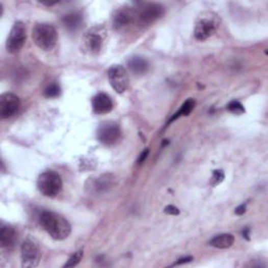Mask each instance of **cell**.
I'll use <instances>...</instances> for the list:
<instances>
[{
	"label": "cell",
	"instance_id": "obj_1",
	"mask_svg": "<svg viewBox=\"0 0 268 268\" xmlns=\"http://www.w3.org/2000/svg\"><path fill=\"white\" fill-rule=\"evenodd\" d=\"M40 224L55 240H64L71 233V225L63 216L45 210L40 215Z\"/></svg>",
	"mask_w": 268,
	"mask_h": 268
},
{
	"label": "cell",
	"instance_id": "obj_2",
	"mask_svg": "<svg viewBox=\"0 0 268 268\" xmlns=\"http://www.w3.org/2000/svg\"><path fill=\"white\" fill-rule=\"evenodd\" d=\"M34 43L42 50H51L58 41V33L56 29L48 23H38L32 31Z\"/></svg>",
	"mask_w": 268,
	"mask_h": 268
},
{
	"label": "cell",
	"instance_id": "obj_3",
	"mask_svg": "<svg viewBox=\"0 0 268 268\" xmlns=\"http://www.w3.org/2000/svg\"><path fill=\"white\" fill-rule=\"evenodd\" d=\"M219 16L214 13L202 14L196 22L194 36L197 40L204 41L212 37L219 28Z\"/></svg>",
	"mask_w": 268,
	"mask_h": 268
},
{
	"label": "cell",
	"instance_id": "obj_4",
	"mask_svg": "<svg viewBox=\"0 0 268 268\" xmlns=\"http://www.w3.org/2000/svg\"><path fill=\"white\" fill-rule=\"evenodd\" d=\"M63 181L61 176L53 171H46L42 173L37 180V186L40 193L47 197H55L62 190Z\"/></svg>",
	"mask_w": 268,
	"mask_h": 268
},
{
	"label": "cell",
	"instance_id": "obj_5",
	"mask_svg": "<svg viewBox=\"0 0 268 268\" xmlns=\"http://www.w3.org/2000/svg\"><path fill=\"white\" fill-rule=\"evenodd\" d=\"M106 39V30L103 26H94L90 29L83 38L85 49L94 55L99 53L104 45Z\"/></svg>",
	"mask_w": 268,
	"mask_h": 268
},
{
	"label": "cell",
	"instance_id": "obj_6",
	"mask_svg": "<svg viewBox=\"0 0 268 268\" xmlns=\"http://www.w3.org/2000/svg\"><path fill=\"white\" fill-rule=\"evenodd\" d=\"M26 40V29L23 22L17 21L13 25L7 39V50L15 53L20 50Z\"/></svg>",
	"mask_w": 268,
	"mask_h": 268
},
{
	"label": "cell",
	"instance_id": "obj_7",
	"mask_svg": "<svg viewBox=\"0 0 268 268\" xmlns=\"http://www.w3.org/2000/svg\"><path fill=\"white\" fill-rule=\"evenodd\" d=\"M108 80L111 87L119 93H123L129 87V75L127 70L122 65H113L108 71Z\"/></svg>",
	"mask_w": 268,
	"mask_h": 268
},
{
	"label": "cell",
	"instance_id": "obj_8",
	"mask_svg": "<svg viewBox=\"0 0 268 268\" xmlns=\"http://www.w3.org/2000/svg\"><path fill=\"white\" fill-rule=\"evenodd\" d=\"M41 259L40 248L34 241L28 239L21 245V264L24 268L36 267Z\"/></svg>",
	"mask_w": 268,
	"mask_h": 268
},
{
	"label": "cell",
	"instance_id": "obj_9",
	"mask_svg": "<svg viewBox=\"0 0 268 268\" xmlns=\"http://www.w3.org/2000/svg\"><path fill=\"white\" fill-rule=\"evenodd\" d=\"M121 127L116 122H104L98 129V140L106 146H112L121 138Z\"/></svg>",
	"mask_w": 268,
	"mask_h": 268
},
{
	"label": "cell",
	"instance_id": "obj_10",
	"mask_svg": "<svg viewBox=\"0 0 268 268\" xmlns=\"http://www.w3.org/2000/svg\"><path fill=\"white\" fill-rule=\"evenodd\" d=\"M165 14V8L158 4H148L138 14V21L141 26H147L155 22Z\"/></svg>",
	"mask_w": 268,
	"mask_h": 268
},
{
	"label": "cell",
	"instance_id": "obj_11",
	"mask_svg": "<svg viewBox=\"0 0 268 268\" xmlns=\"http://www.w3.org/2000/svg\"><path fill=\"white\" fill-rule=\"evenodd\" d=\"M20 108V99L16 94L7 92L0 97V117L9 119L17 113Z\"/></svg>",
	"mask_w": 268,
	"mask_h": 268
},
{
	"label": "cell",
	"instance_id": "obj_12",
	"mask_svg": "<svg viewBox=\"0 0 268 268\" xmlns=\"http://www.w3.org/2000/svg\"><path fill=\"white\" fill-rule=\"evenodd\" d=\"M92 109L97 114H106L110 112L113 108V103L108 94L100 92L95 94L92 99Z\"/></svg>",
	"mask_w": 268,
	"mask_h": 268
},
{
	"label": "cell",
	"instance_id": "obj_13",
	"mask_svg": "<svg viewBox=\"0 0 268 268\" xmlns=\"http://www.w3.org/2000/svg\"><path fill=\"white\" fill-rule=\"evenodd\" d=\"M116 183L114 177L111 174H104L95 178L91 182V190L95 193H105Z\"/></svg>",
	"mask_w": 268,
	"mask_h": 268
},
{
	"label": "cell",
	"instance_id": "obj_14",
	"mask_svg": "<svg viewBox=\"0 0 268 268\" xmlns=\"http://www.w3.org/2000/svg\"><path fill=\"white\" fill-rule=\"evenodd\" d=\"M17 242V232L13 226L5 225L0 231V244L4 248H11Z\"/></svg>",
	"mask_w": 268,
	"mask_h": 268
},
{
	"label": "cell",
	"instance_id": "obj_15",
	"mask_svg": "<svg viewBox=\"0 0 268 268\" xmlns=\"http://www.w3.org/2000/svg\"><path fill=\"white\" fill-rule=\"evenodd\" d=\"M134 14L133 11L129 10V9H125V10H120L119 12H117V14L114 15L113 17V25L116 29H123L127 25H129L134 19Z\"/></svg>",
	"mask_w": 268,
	"mask_h": 268
},
{
	"label": "cell",
	"instance_id": "obj_16",
	"mask_svg": "<svg viewBox=\"0 0 268 268\" xmlns=\"http://www.w3.org/2000/svg\"><path fill=\"white\" fill-rule=\"evenodd\" d=\"M62 22L68 31L76 32L83 25V16L80 13H70L63 17Z\"/></svg>",
	"mask_w": 268,
	"mask_h": 268
},
{
	"label": "cell",
	"instance_id": "obj_17",
	"mask_svg": "<svg viewBox=\"0 0 268 268\" xmlns=\"http://www.w3.org/2000/svg\"><path fill=\"white\" fill-rule=\"evenodd\" d=\"M128 68L136 74H144L149 69V62L143 57H133L128 61Z\"/></svg>",
	"mask_w": 268,
	"mask_h": 268
},
{
	"label": "cell",
	"instance_id": "obj_18",
	"mask_svg": "<svg viewBox=\"0 0 268 268\" xmlns=\"http://www.w3.org/2000/svg\"><path fill=\"white\" fill-rule=\"evenodd\" d=\"M235 238L231 234H220L214 237L212 240L208 242L210 246L215 248H220V250H226L234 244Z\"/></svg>",
	"mask_w": 268,
	"mask_h": 268
},
{
	"label": "cell",
	"instance_id": "obj_19",
	"mask_svg": "<svg viewBox=\"0 0 268 268\" xmlns=\"http://www.w3.org/2000/svg\"><path fill=\"white\" fill-rule=\"evenodd\" d=\"M194 108H195V101H194L193 99L186 100V101L181 105V107L178 109V111L174 114V116L170 119L169 124L172 123V122H174V121L177 120V119H179L180 117H186V116H189V114L194 110Z\"/></svg>",
	"mask_w": 268,
	"mask_h": 268
},
{
	"label": "cell",
	"instance_id": "obj_20",
	"mask_svg": "<svg viewBox=\"0 0 268 268\" xmlns=\"http://www.w3.org/2000/svg\"><path fill=\"white\" fill-rule=\"evenodd\" d=\"M61 93V88L60 86L57 84V83H50L48 84L45 88H44V91H43V94L45 98H48V99H52V98H57L59 97Z\"/></svg>",
	"mask_w": 268,
	"mask_h": 268
},
{
	"label": "cell",
	"instance_id": "obj_21",
	"mask_svg": "<svg viewBox=\"0 0 268 268\" xmlns=\"http://www.w3.org/2000/svg\"><path fill=\"white\" fill-rule=\"evenodd\" d=\"M83 251L81 250V251H78V252H75L73 255H71L70 256V258L67 260V262L64 264V268H70V267H74V266H76V265H78L80 262H81V260H82V258H83Z\"/></svg>",
	"mask_w": 268,
	"mask_h": 268
},
{
	"label": "cell",
	"instance_id": "obj_22",
	"mask_svg": "<svg viewBox=\"0 0 268 268\" xmlns=\"http://www.w3.org/2000/svg\"><path fill=\"white\" fill-rule=\"evenodd\" d=\"M227 110L229 112H232V113H235V114H242L245 112V109H244V106L238 102V101H232L231 103H229L227 105Z\"/></svg>",
	"mask_w": 268,
	"mask_h": 268
},
{
	"label": "cell",
	"instance_id": "obj_23",
	"mask_svg": "<svg viewBox=\"0 0 268 268\" xmlns=\"http://www.w3.org/2000/svg\"><path fill=\"white\" fill-rule=\"evenodd\" d=\"M224 179V172L222 170H215L213 172V177L212 180H210V183H212L213 186H216L220 184Z\"/></svg>",
	"mask_w": 268,
	"mask_h": 268
},
{
	"label": "cell",
	"instance_id": "obj_24",
	"mask_svg": "<svg viewBox=\"0 0 268 268\" xmlns=\"http://www.w3.org/2000/svg\"><path fill=\"white\" fill-rule=\"evenodd\" d=\"M165 213L169 215L176 216V215H179V209L174 205H168L165 207Z\"/></svg>",
	"mask_w": 268,
	"mask_h": 268
},
{
	"label": "cell",
	"instance_id": "obj_25",
	"mask_svg": "<svg viewBox=\"0 0 268 268\" xmlns=\"http://www.w3.org/2000/svg\"><path fill=\"white\" fill-rule=\"evenodd\" d=\"M193 260L192 257H184V258H180L178 261H176L172 266H176V265H180V264H184V263H189Z\"/></svg>",
	"mask_w": 268,
	"mask_h": 268
},
{
	"label": "cell",
	"instance_id": "obj_26",
	"mask_svg": "<svg viewBox=\"0 0 268 268\" xmlns=\"http://www.w3.org/2000/svg\"><path fill=\"white\" fill-rule=\"evenodd\" d=\"M148 154H149V149H146V150H144V151L141 153V155H140V157H139V159H138V163H139V164H142V163H144V162H145V159L147 158Z\"/></svg>",
	"mask_w": 268,
	"mask_h": 268
},
{
	"label": "cell",
	"instance_id": "obj_27",
	"mask_svg": "<svg viewBox=\"0 0 268 268\" xmlns=\"http://www.w3.org/2000/svg\"><path fill=\"white\" fill-rule=\"evenodd\" d=\"M245 212H246V204H241V205H239V206L235 209V213H236L237 215H239V216L243 215Z\"/></svg>",
	"mask_w": 268,
	"mask_h": 268
},
{
	"label": "cell",
	"instance_id": "obj_28",
	"mask_svg": "<svg viewBox=\"0 0 268 268\" xmlns=\"http://www.w3.org/2000/svg\"><path fill=\"white\" fill-rule=\"evenodd\" d=\"M248 233H250V229H248V228H245L244 231L242 232V235H243L247 240H250V237H248Z\"/></svg>",
	"mask_w": 268,
	"mask_h": 268
}]
</instances>
